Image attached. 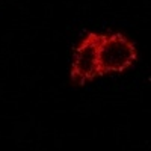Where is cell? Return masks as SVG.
Returning a JSON list of instances; mask_svg holds the SVG:
<instances>
[{"label":"cell","instance_id":"cell-1","mask_svg":"<svg viewBox=\"0 0 151 151\" xmlns=\"http://www.w3.org/2000/svg\"><path fill=\"white\" fill-rule=\"evenodd\" d=\"M104 40L103 33L89 32L79 45L74 48V59L70 71L71 82L76 86H85L97 77H101L100 71V47Z\"/></svg>","mask_w":151,"mask_h":151},{"label":"cell","instance_id":"cell-2","mask_svg":"<svg viewBox=\"0 0 151 151\" xmlns=\"http://www.w3.org/2000/svg\"><path fill=\"white\" fill-rule=\"evenodd\" d=\"M137 60L136 45L122 33L104 35L100 47V71L101 77L107 74H121L133 67Z\"/></svg>","mask_w":151,"mask_h":151}]
</instances>
